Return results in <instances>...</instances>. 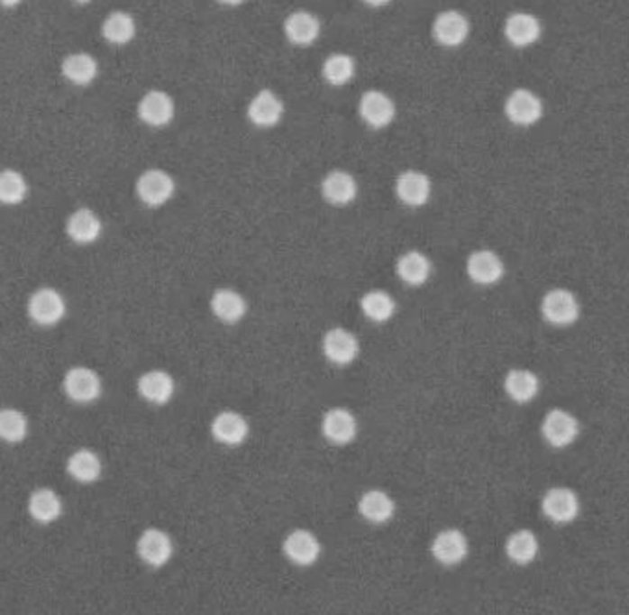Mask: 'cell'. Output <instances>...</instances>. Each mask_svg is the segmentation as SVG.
<instances>
[{"label": "cell", "instance_id": "1", "mask_svg": "<svg viewBox=\"0 0 629 615\" xmlns=\"http://www.w3.org/2000/svg\"><path fill=\"white\" fill-rule=\"evenodd\" d=\"M67 311L63 296L54 289H39L28 299V315L30 318L43 327L56 326Z\"/></svg>", "mask_w": 629, "mask_h": 615}, {"label": "cell", "instance_id": "2", "mask_svg": "<svg viewBox=\"0 0 629 615\" xmlns=\"http://www.w3.org/2000/svg\"><path fill=\"white\" fill-rule=\"evenodd\" d=\"M174 178L161 169H150L137 179V195L148 207L167 204L174 197Z\"/></svg>", "mask_w": 629, "mask_h": 615}, {"label": "cell", "instance_id": "3", "mask_svg": "<svg viewBox=\"0 0 629 615\" xmlns=\"http://www.w3.org/2000/svg\"><path fill=\"white\" fill-rule=\"evenodd\" d=\"M63 390L76 403H91L102 394V381L95 370L76 366L65 373Z\"/></svg>", "mask_w": 629, "mask_h": 615}, {"label": "cell", "instance_id": "4", "mask_svg": "<svg viewBox=\"0 0 629 615\" xmlns=\"http://www.w3.org/2000/svg\"><path fill=\"white\" fill-rule=\"evenodd\" d=\"M504 113L511 124L533 126L542 117V102L528 89H515L506 98Z\"/></svg>", "mask_w": 629, "mask_h": 615}, {"label": "cell", "instance_id": "5", "mask_svg": "<svg viewBox=\"0 0 629 615\" xmlns=\"http://www.w3.org/2000/svg\"><path fill=\"white\" fill-rule=\"evenodd\" d=\"M542 317L554 326L574 324L579 317V303L572 292L565 289L550 290L541 303Z\"/></svg>", "mask_w": 629, "mask_h": 615}, {"label": "cell", "instance_id": "6", "mask_svg": "<svg viewBox=\"0 0 629 615\" xmlns=\"http://www.w3.org/2000/svg\"><path fill=\"white\" fill-rule=\"evenodd\" d=\"M137 553L144 564L151 567H161L169 564L174 555L172 537L161 528H148L137 540Z\"/></svg>", "mask_w": 629, "mask_h": 615}, {"label": "cell", "instance_id": "7", "mask_svg": "<svg viewBox=\"0 0 629 615\" xmlns=\"http://www.w3.org/2000/svg\"><path fill=\"white\" fill-rule=\"evenodd\" d=\"M359 113L368 126L380 130L389 126L396 119V104L386 93L369 89L360 96Z\"/></svg>", "mask_w": 629, "mask_h": 615}, {"label": "cell", "instance_id": "8", "mask_svg": "<svg viewBox=\"0 0 629 615\" xmlns=\"http://www.w3.org/2000/svg\"><path fill=\"white\" fill-rule=\"evenodd\" d=\"M541 431L550 445L565 447L576 440L579 433V426H578V419L570 412L554 408L544 416Z\"/></svg>", "mask_w": 629, "mask_h": 615}, {"label": "cell", "instance_id": "9", "mask_svg": "<svg viewBox=\"0 0 629 615\" xmlns=\"http://www.w3.org/2000/svg\"><path fill=\"white\" fill-rule=\"evenodd\" d=\"M137 111L144 124L161 128L170 124V121L174 119L176 106L172 96L167 95L165 91H150L141 98Z\"/></svg>", "mask_w": 629, "mask_h": 615}, {"label": "cell", "instance_id": "10", "mask_svg": "<svg viewBox=\"0 0 629 615\" xmlns=\"http://www.w3.org/2000/svg\"><path fill=\"white\" fill-rule=\"evenodd\" d=\"M283 115H285L283 100L269 89L259 91L248 106V117L259 128H271L275 124H279Z\"/></svg>", "mask_w": 629, "mask_h": 615}, {"label": "cell", "instance_id": "11", "mask_svg": "<svg viewBox=\"0 0 629 615\" xmlns=\"http://www.w3.org/2000/svg\"><path fill=\"white\" fill-rule=\"evenodd\" d=\"M504 35L509 45H514L517 49L530 47L537 43V40L541 37V23L532 14L515 12L506 19Z\"/></svg>", "mask_w": 629, "mask_h": 615}, {"label": "cell", "instance_id": "12", "mask_svg": "<svg viewBox=\"0 0 629 615\" xmlns=\"http://www.w3.org/2000/svg\"><path fill=\"white\" fill-rule=\"evenodd\" d=\"M432 35L443 47H460L469 35V21L456 10L442 12L432 24Z\"/></svg>", "mask_w": 629, "mask_h": 615}, {"label": "cell", "instance_id": "13", "mask_svg": "<svg viewBox=\"0 0 629 615\" xmlns=\"http://www.w3.org/2000/svg\"><path fill=\"white\" fill-rule=\"evenodd\" d=\"M542 512L556 523H569L579 512V501L569 488H552L542 497Z\"/></svg>", "mask_w": 629, "mask_h": 615}, {"label": "cell", "instance_id": "14", "mask_svg": "<svg viewBox=\"0 0 629 615\" xmlns=\"http://www.w3.org/2000/svg\"><path fill=\"white\" fill-rule=\"evenodd\" d=\"M137 390L146 401L155 405H165L172 399L176 392V382L169 372L151 370L139 377Z\"/></svg>", "mask_w": 629, "mask_h": 615}, {"label": "cell", "instance_id": "15", "mask_svg": "<svg viewBox=\"0 0 629 615\" xmlns=\"http://www.w3.org/2000/svg\"><path fill=\"white\" fill-rule=\"evenodd\" d=\"M396 192L403 204L410 207H419L428 202L432 183L428 176L419 170H405L397 176Z\"/></svg>", "mask_w": 629, "mask_h": 615}, {"label": "cell", "instance_id": "16", "mask_svg": "<svg viewBox=\"0 0 629 615\" xmlns=\"http://www.w3.org/2000/svg\"><path fill=\"white\" fill-rule=\"evenodd\" d=\"M467 274L475 283L493 285L504 276V264L491 250H479L467 259Z\"/></svg>", "mask_w": 629, "mask_h": 615}, {"label": "cell", "instance_id": "17", "mask_svg": "<svg viewBox=\"0 0 629 615\" xmlns=\"http://www.w3.org/2000/svg\"><path fill=\"white\" fill-rule=\"evenodd\" d=\"M213 436L223 445H241L250 433V426L239 412H220L211 424Z\"/></svg>", "mask_w": 629, "mask_h": 615}, {"label": "cell", "instance_id": "18", "mask_svg": "<svg viewBox=\"0 0 629 615\" xmlns=\"http://www.w3.org/2000/svg\"><path fill=\"white\" fill-rule=\"evenodd\" d=\"M285 555L288 560H292L297 565H312L320 556V542L318 537L308 530H294L287 536V540L283 544Z\"/></svg>", "mask_w": 629, "mask_h": 615}, {"label": "cell", "instance_id": "19", "mask_svg": "<svg viewBox=\"0 0 629 615\" xmlns=\"http://www.w3.org/2000/svg\"><path fill=\"white\" fill-rule=\"evenodd\" d=\"M359 350H360V345H359L357 336L342 329V327L331 329L324 338V352H325L327 359L333 361L334 364L352 363L357 359Z\"/></svg>", "mask_w": 629, "mask_h": 615}, {"label": "cell", "instance_id": "20", "mask_svg": "<svg viewBox=\"0 0 629 615\" xmlns=\"http://www.w3.org/2000/svg\"><path fill=\"white\" fill-rule=\"evenodd\" d=\"M322 24L310 12H294L285 21V35L292 45L308 47L320 37Z\"/></svg>", "mask_w": 629, "mask_h": 615}, {"label": "cell", "instance_id": "21", "mask_svg": "<svg viewBox=\"0 0 629 615\" xmlns=\"http://www.w3.org/2000/svg\"><path fill=\"white\" fill-rule=\"evenodd\" d=\"M322 195L333 206H347L359 195L357 179L345 170H333L322 181Z\"/></svg>", "mask_w": 629, "mask_h": 615}, {"label": "cell", "instance_id": "22", "mask_svg": "<svg viewBox=\"0 0 629 615\" xmlns=\"http://www.w3.org/2000/svg\"><path fill=\"white\" fill-rule=\"evenodd\" d=\"M467 537L456 528H447L440 532L434 537V542H432V555L445 565L460 564L467 556Z\"/></svg>", "mask_w": 629, "mask_h": 615}, {"label": "cell", "instance_id": "23", "mask_svg": "<svg viewBox=\"0 0 629 615\" xmlns=\"http://www.w3.org/2000/svg\"><path fill=\"white\" fill-rule=\"evenodd\" d=\"M322 431L329 442L343 445L357 436V419L345 408H331L324 416Z\"/></svg>", "mask_w": 629, "mask_h": 615}, {"label": "cell", "instance_id": "24", "mask_svg": "<svg viewBox=\"0 0 629 615\" xmlns=\"http://www.w3.org/2000/svg\"><path fill=\"white\" fill-rule=\"evenodd\" d=\"M67 235L77 244H91L102 235V220L91 209H77L67 220Z\"/></svg>", "mask_w": 629, "mask_h": 615}, {"label": "cell", "instance_id": "25", "mask_svg": "<svg viewBox=\"0 0 629 615\" xmlns=\"http://www.w3.org/2000/svg\"><path fill=\"white\" fill-rule=\"evenodd\" d=\"M28 512L37 523H54L63 512L61 499L50 488H39L28 499Z\"/></svg>", "mask_w": 629, "mask_h": 615}, {"label": "cell", "instance_id": "26", "mask_svg": "<svg viewBox=\"0 0 629 615\" xmlns=\"http://www.w3.org/2000/svg\"><path fill=\"white\" fill-rule=\"evenodd\" d=\"M211 309L214 317L225 324H237L246 315V299L231 289H220L211 298Z\"/></svg>", "mask_w": 629, "mask_h": 615}, {"label": "cell", "instance_id": "27", "mask_svg": "<svg viewBox=\"0 0 629 615\" xmlns=\"http://www.w3.org/2000/svg\"><path fill=\"white\" fill-rule=\"evenodd\" d=\"M67 472L77 482H95L102 475V460L91 449H77L68 456Z\"/></svg>", "mask_w": 629, "mask_h": 615}, {"label": "cell", "instance_id": "28", "mask_svg": "<svg viewBox=\"0 0 629 615\" xmlns=\"http://www.w3.org/2000/svg\"><path fill=\"white\" fill-rule=\"evenodd\" d=\"M61 72L74 86H89L98 74V63L86 52L70 54L61 61Z\"/></svg>", "mask_w": 629, "mask_h": 615}, {"label": "cell", "instance_id": "29", "mask_svg": "<svg viewBox=\"0 0 629 615\" xmlns=\"http://www.w3.org/2000/svg\"><path fill=\"white\" fill-rule=\"evenodd\" d=\"M504 389L514 401L528 403L539 392V377L528 370H511L506 375Z\"/></svg>", "mask_w": 629, "mask_h": 615}, {"label": "cell", "instance_id": "30", "mask_svg": "<svg viewBox=\"0 0 629 615\" xmlns=\"http://www.w3.org/2000/svg\"><path fill=\"white\" fill-rule=\"evenodd\" d=\"M102 35L111 45H128L135 37V19L126 12H114L104 21Z\"/></svg>", "mask_w": 629, "mask_h": 615}, {"label": "cell", "instance_id": "31", "mask_svg": "<svg viewBox=\"0 0 629 615\" xmlns=\"http://www.w3.org/2000/svg\"><path fill=\"white\" fill-rule=\"evenodd\" d=\"M360 514L371 521V523H384L393 516L396 505H393L391 497L380 490H369L360 497L359 503Z\"/></svg>", "mask_w": 629, "mask_h": 615}, {"label": "cell", "instance_id": "32", "mask_svg": "<svg viewBox=\"0 0 629 615\" xmlns=\"http://www.w3.org/2000/svg\"><path fill=\"white\" fill-rule=\"evenodd\" d=\"M430 261L419 252H408L397 261V274L408 285H423L430 276Z\"/></svg>", "mask_w": 629, "mask_h": 615}, {"label": "cell", "instance_id": "33", "mask_svg": "<svg viewBox=\"0 0 629 615\" xmlns=\"http://www.w3.org/2000/svg\"><path fill=\"white\" fill-rule=\"evenodd\" d=\"M537 551H539L537 537L530 530H517L507 537L506 553L509 560H514L515 564H521V565L530 564L532 560H535Z\"/></svg>", "mask_w": 629, "mask_h": 615}, {"label": "cell", "instance_id": "34", "mask_svg": "<svg viewBox=\"0 0 629 615\" xmlns=\"http://www.w3.org/2000/svg\"><path fill=\"white\" fill-rule=\"evenodd\" d=\"M322 74L331 86H345L347 82H351L352 76H355V60L347 54H331L324 61Z\"/></svg>", "mask_w": 629, "mask_h": 615}, {"label": "cell", "instance_id": "35", "mask_svg": "<svg viewBox=\"0 0 629 615\" xmlns=\"http://www.w3.org/2000/svg\"><path fill=\"white\" fill-rule=\"evenodd\" d=\"M28 195V183L24 176L14 169L0 170V204L15 206Z\"/></svg>", "mask_w": 629, "mask_h": 615}, {"label": "cell", "instance_id": "36", "mask_svg": "<svg viewBox=\"0 0 629 615\" xmlns=\"http://www.w3.org/2000/svg\"><path fill=\"white\" fill-rule=\"evenodd\" d=\"M28 435V419L17 408L0 410V440L8 444H19Z\"/></svg>", "mask_w": 629, "mask_h": 615}, {"label": "cell", "instance_id": "37", "mask_svg": "<svg viewBox=\"0 0 629 615\" xmlns=\"http://www.w3.org/2000/svg\"><path fill=\"white\" fill-rule=\"evenodd\" d=\"M362 311L373 322H386L396 313V301L384 290H371L362 298Z\"/></svg>", "mask_w": 629, "mask_h": 615}, {"label": "cell", "instance_id": "38", "mask_svg": "<svg viewBox=\"0 0 629 615\" xmlns=\"http://www.w3.org/2000/svg\"><path fill=\"white\" fill-rule=\"evenodd\" d=\"M362 3L368 5V6H371V8H382V6L389 5L391 0H362Z\"/></svg>", "mask_w": 629, "mask_h": 615}, {"label": "cell", "instance_id": "39", "mask_svg": "<svg viewBox=\"0 0 629 615\" xmlns=\"http://www.w3.org/2000/svg\"><path fill=\"white\" fill-rule=\"evenodd\" d=\"M21 3H23V0H0V5L6 6V8H14V6L21 5Z\"/></svg>", "mask_w": 629, "mask_h": 615}, {"label": "cell", "instance_id": "40", "mask_svg": "<svg viewBox=\"0 0 629 615\" xmlns=\"http://www.w3.org/2000/svg\"><path fill=\"white\" fill-rule=\"evenodd\" d=\"M218 3L227 5V6H239V5L244 3V0H218Z\"/></svg>", "mask_w": 629, "mask_h": 615}, {"label": "cell", "instance_id": "41", "mask_svg": "<svg viewBox=\"0 0 629 615\" xmlns=\"http://www.w3.org/2000/svg\"><path fill=\"white\" fill-rule=\"evenodd\" d=\"M74 3H77V5H87V3H91V0H74Z\"/></svg>", "mask_w": 629, "mask_h": 615}]
</instances>
